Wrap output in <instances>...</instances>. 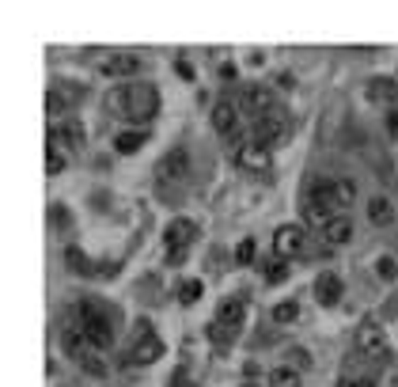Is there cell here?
I'll list each match as a JSON object with an SVG mask.
<instances>
[{"label":"cell","instance_id":"cell-16","mask_svg":"<svg viewBox=\"0 0 398 387\" xmlns=\"http://www.w3.org/2000/svg\"><path fill=\"white\" fill-rule=\"evenodd\" d=\"M61 349H65V357H72V361H84L87 353H92V342H87L84 330H76V327H65L61 330Z\"/></svg>","mask_w":398,"mask_h":387},{"label":"cell","instance_id":"cell-18","mask_svg":"<svg viewBox=\"0 0 398 387\" xmlns=\"http://www.w3.org/2000/svg\"><path fill=\"white\" fill-rule=\"evenodd\" d=\"M368 99H372V103H394V99H398V80H394V76H372V80H368Z\"/></svg>","mask_w":398,"mask_h":387},{"label":"cell","instance_id":"cell-7","mask_svg":"<svg viewBox=\"0 0 398 387\" xmlns=\"http://www.w3.org/2000/svg\"><path fill=\"white\" fill-rule=\"evenodd\" d=\"M254 141H262L265 148H281V145H289L292 141V118H289V110H270L265 118L254 121Z\"/></svg>","mask_w":398,"mask_h":387},{"label":"cell","instance_id":"cell-6","mask_svg":"<svg viewBox=\"0 0 398 387\" xmlns=\"http://www.w3.org/2000/svg\"><path fill=\"white\" fill-rule=\"evenodd\" d=\"M231 160H236V168L243 175H258V179H265V175L273 171V152L262 145V141H239L236 148H231Z\"/></svg>","mask_w":398,"mask_h":387},{"label":"cell","instance_id":"cell-34","mask_svg":"<svg viewBox=\"0 0 398 387\" xmlns=\"http://www.w3.org/2000/svg\"><path fill=\"white\" fill-rule=\"evenodd\" d=\"M387 133L398 141V114H387Z\"/></svg>","mask_w":398,"mask_h":387},{"label":"cell","instance_id":"cell-17","mask_svg":"<svg viewBox=\"0 0 398 387\" xmlns=\"http://www.w3.org/2000/svg\"><path fill=\"white\" fill-rule=\"evenodd\" d=\"M76 99H80L76 87H57V84H53L50 95H46V110H50L53 118H61V114H69V107L76 103Z\"/></svg>","mask_w":398,"mask_h":387},{"label":"cell","instance_id":"cell-22","mask_svg":"<svg viewBox=\"0 0 398 387\" xmlns=\"http://www.w3.org/2000/svg\"><path fill=\"white\" fill-rule=\"evenodd\" d=\"M368 220H372V224H380V228L394 224V205L387 202V197H372V202H368Z\"/></svg>","mask_w":398,"mask_h":387},{"label":"cell","instance_id":"cell-12","mask_svg":"<svg viewBox=\"0 0 398 387\" xmlns=\"http://www.w3.org/2000/svg\"><path fill=\"white\" fill-rule=\"evenodd\" d=\"M239 110H243V118L258 121V118L270 114V110H277V95H273L270 87L254 84V87H247V92H243V99H239Z\"/></svg>","mask_w":398,"mask_h":387},{"label":"cell","instance_id":"cell-11","mask_svg":"<svg viewBox=\"0 0 398 387\" xmlns=\"http://www.w3.org/2000/svg\"><path fill=\"white\" fill-rule=\"evenodd\" d=\"M307 251V231L300 224H281L277 231H273V254L277 258H296V254H304Z\"/></svg>","mask_w":398,"mask_h":387},{"label":"cell","instance_id":"cell-20","mask_svg":"<svg viewBox=\"0 0 398 387\" xmlns=\"http://www.w3.org/2000/svg\"><path fill=\"white\" fill-rule=\"evenodd\" d=\"M323 236H326V243H334V247H346V243L353 239V220L349 217H334L323 228Z\"/></svg>","mask_w":398,"mask_h":387},{"label":"cell","instance_id":"cell-13","mask_svg":"<svg viewBox=\"0 0 398 387\" xmlns=\"http://www.w3.org/2000/svg\"><path fill=\"white\" fill-rule=\"evenodd\" d=\"M239 126H243V110L236 103H228V99H220V103L213 107V129L220 137L231 141V148L239 145Z\"/></svg>","mask_w":398,"mask_h":387},{"label":"cell","instance_id":"cell-5","mask_svg":"<svg viewBox=\"0 0 398 387\" xmlns=\"http://www.w3.org/2000/svg\"><path fill=\"white\" fill-rule=\"evenodd\" d=\"M194 239H197V220H190V217H175L171 224L163 228V247H167V262H171V266L186 262Z\"/></svg>","mask_w":398,"mask_h":387},{"label":"cell","instance_id":"cell-36","mask_svg":"<svg viewBox=\"0 0 398 387\" xmlns=\"http://www.w3.org/2000/svg\"><path fill=\"white\" fill-rule=\"evenodd\" d=\"M243 387H262V383H254V380H247V383H243Z\"/></svg>","mask_w":398,"mask_h":387},{"label":"cell","instance_id":"cell-4","mask_svg":"<svg viewBox=\"0 0 398 387\" xmlns=\"http://www.w3.org/2000/svg\"><path fill=\"white\" fill-rule=\"evenodd\" d=\"M307 202H315V205H326L330 213H338V217H346V209L357 202V186H353L349 179H323V182H315L311 186V194H307Z\"/></svg>","mask_w":398,"mask_h":387},{"label":"cell","instance_id":"cell-1","mask_svg":"<svg viewBox=\"0 0 398 387\" xmlns=\"http://www.w3.org/2000/svg\"><path fill=\"white\" fill-rule=\"evenodd\" d=\"M106 107H110V114H114V118L145 126V121H152V118L160 114V87L148 84V80L118 84L114 92L106 95Z\"/></svg>","mask_w":398,"mask_h":387},{"label":"cell","instance_id":"cell-30","mask_svg":"<svg viewBox=\"0 0 398 387\" xmlns=\"http://www.w3.org/2000/svg\"><path fill=\"white\" fill-rule=\"evenodd\" d=\"M179 300H182V304H197V300H201V281H197V278L182 281V289H179Z\"/></svg>","mask_w":398,"mask_h":387},{"label":"cell","instance_id":"cell-26","mask_svg":"<svg viewBox=\"0 0 398 387\" xmlns=\"http://www.w3.org/2000/svg\"><path fill=\"white\" fill-rule=\"evenodd\" d=\"M65 168H69V156H65L61 148H46V175L53 179V175H61Z\"/></svg>","mask_w":398,"mask_h":387},{"label":"cell","instance_id":"cell-19","mask_svg":"<svg viewBox=\"0 0 398 387\" xmlns=\"http://www.w3.org/2000/svg\"><path fill=\"white\" fill-rule=\"evenodd\" d=\"M53 133L61 137V148H65V145H69L72 152H80V148H84V126H80L76 118H65L61 126H53Z\"/></svg>","mask_w":398,"mask_h":387},{"label":"cell","instance_id":"cell-23","mask_svg":"<svg viewBox=\"0 0 398 387\" xmlns=\"http://www.w3.org/2000/svg\"><path fill=\"white\" fill-rule=\"evenodd\" d=\"M270 387H300V369H289V364H277L270 372Z\"/></svg>","mask_w":398,"mask_h":387},{"label":"cell","instance_id":"cell-24","mask_svg":"<svg viewBox=\"0 0 398 387\" xmlns=\"http://www.w3.org/2000/svg\"><path fill=\"white\" fill-rule=\"evenodd\" d=\"M284 278H289V262L273 254V258L265 262V281H270V285H277V281H284Z\"/></svg>","mask_w":398,"mask_h":387},{"label":"cell","instance_id":"cell-15","mask_svg":"<svg viewBox=\"0 0 398 387\" xmlns=\"http://www.w3.org/2000/svg\"><path fill=\"white\" fill-rule=\"evenodd\" d=\"M99 72L114 76V80H126V76L137 72V58L133 53H106V58H99Z\"/></svg>","mask_w":398,"mask_h":387},{"label":"cell","instance_id":"cell-9","mask_svg":"<svg viewBox=\"0 0 398 387\" xmlns=\"http://www.w3.org/2000/svg\"><path fill=\"white\" fill-rule=\"evenodd\" d=\"M353 346H357L360 357H372V361H383L387 349H391V342H387V330L375 323V319H364L357 327V334H353Z\"/></svg>","mask_w":398,"mask_h":387},{"label":"cell","instance_id":"cell-14","mask_svg":"<svg viewBox=\"0 0 398 387\" xmlns=\"http://www.w3.org/2000/svg\"><path fill=\"white\" fill-rule=\"evenodd\" d=\"M341 293H346V285H341V278L334 270H323L315 278V300L323 304V307H334L341 300Z\"/></svg>","mask_w":398,"mask_h":387},{"label":"cell","instance_id":"cell-8","mask_svg":"<svg viewBox=\"0 0 398 387\" xmlns=\"http://www.w3.org/2000/svg\"><path fill=\"white\" fill-rule=\"evenodd\" d=\"M186 175H190V152H186V145H175L167 156L156 163V186L160 190L186 186Z\"/></svg>","mask_w":398,"mask_h":387},{"label":"cell","instance_id":"cell-21","mask_svg":"<svg viewBox=\"0 0 398 387\" xmlns=\"http://www.w3.org/2000/svg\"><path fill=\"white\" fill-rule=\"evenodd\" d=\"M148 141L145 129H121V133L114 137V148L121 152V156H133V152H140V145Z\"/></svg>","mask_w":398,"mask_h":387},{"label":"cell","instance_id":"cell-28","mask_svg":"<svg viewBox=\"0 0 398 387\" xmlns=\"http://www.w3.org/2000/svg\"><path fill=\"white\" fill-rule=\"evenodd\" d=\"M65 262H72V270H76V273H95V266L84 258V251H80V247H65Z\"/></svg>","mask_w":398,"mask_h":387},{"label":"cell","instance_id":"cell-25","mask_svg":"<svg viewBox=\"0 0 398 387\" xmlns=\"http://www.w3.org/2000/svg\"><path fill=\"white\" fill-rule=\"evenodd\" d=\"M296 315H300V304H296V300H284V304H277V307H273V312H270V319H273V323H292V319Z\"/></svg>","mask_w":398,"mask_h":387},{"label":"cell","instance_id":"cell-10","mask_svg":"<svg viewBox=\"0 0 398 387\" xmlns=\"http://www.w3.org/2000/svg\"><path fill=\"white\" fill-rule=\"evenodd\" d=\"M163 353H167V346H163V338H156L148 330V323L145 319H140L137 323V346L129 349V364H140V369H145V364H156Z\"/></svg>","mask_w":398,"mask_h":387},{"label":"cell","instance_id":"cell-32","mask_svg":"<svg viewBox=\"0 0 398 387\" xmlns=\"http://www.w3.org/2000/svg\"><path fill=\"white\" fill-rule=\"evenodd\" d=\"M171 387H197V383L186 376V369H179V372H175V380H171Z\"/></svg>","mask_w":398,"mask_h":387},{"label":"cell","instance_id":"cell-29","mask_svg":"<svg viewBox=\"0 0 398 387\" xmlns=\"http://www.w3.org/2000/svg\"><path fill=\"white\" fill-rule=\"evenodd\" d=\"M80 364H84L87 376H106V361H103V353H99V349H92Z\"/></svg>","mask_w":398,"mask_h":387},{"label":"cell","instance_id":"cell-2","mask_svg":"<svg viewBox=\"0 0 398 387\" xmlns=\"http://www.w3.org/2000/svg\"><path fill=\"white\" fill-rule=\"evenodd\" d=\"M65 327L84 330L87 342H92V349H99V353L114 346V327H110V319L99 312L95 304H87V300L69 304V312H65Z\"/></svg>","mask_w":398,"mask_h":387},{"label":"cell","instance_id":"cell-35","mask_svg":"<svg viewBox=\"0 0 398 387\" xmlns=\"http://www.w3.org/2000/svg\"><path fill=\"white\" fill-rule=\"evenodd\" d=\"M338 387H360V380H353V376H341Z\"/></svg>","mask_w":398,"mask_h":387},{"label":"cell","instance_id":"cell-33","mask_svg":"<svg viewBox=\"0 0 398 387\" xmlns=\"http://www.w3.org/2000/svg\"><path fill=\"white\" fill-rule=\"evenodd\" d=\"M175 69H179V76H186V80H194V65L190 61H175Z\"/></svg>","mask_w":398,"mask_h":387},{"label":"cell","instance_id":"cell-31","mask_svg":"<svg viewBox=\"0 0 398 387\" xmlns=\"http://www.w3.org/2000/svg\"><path fill=\"white\" fill-rule=\"evenodd\" d=\"M254 254H258V247H254V239L247 236V239H239V247H236V262L239 266H250L254 262Z\"/></svg>","mask_w":398,"mask_h":387},{"label":"cell","instance_id":"cell-3","mask_svg":"<svg viewBox=\"0 0 398 387\" xmlns=\"http://www.w3.org/2000/svg\"><path fill=\"white\" fill-rule=\"evenodd\" d=\"M247 312H250V304H247V296H243V293L224 296V300L216 304V315H213V327H209V338H213L216 346H231L236 334L243 330V323H247Z\"/></svg>","mask_w":398,"mask_h":387},{"label":"cell","instance_id":"cell-27","mask_svg":"<svg viewBox=\"0 0 398 387\" xmlns=\"http://www.w3.org/2000/svg\"><path fill=\"white\" fill-rule=\"evenodd\" d=\"M375 273H380L383 281H394L398 278V258L394 254H380V258H375Z\"/></svg>","mask_w":398,"mask_h":387}]
</instances>
